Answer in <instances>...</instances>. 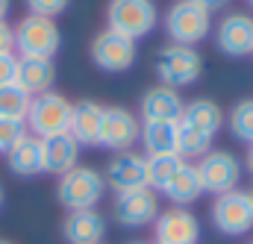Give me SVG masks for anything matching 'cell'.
<instances>
[{
    "mask_svg": "<svg viewBox=\"0 0 253 244\" xmlns=\"http://www.w3.org/2000/svg\"><path fill=\"white\" fill-rule=\"evenodd\" d=\"M71 112H74V103L59 94V91H44V94H36L30 100V109H27V132L36 135V138H50V135H59L68 132L71 126Z\"/></svg>",
    "mask_w": 253,
    "mask_h": 244,
    "instance_id": "cell-1",
    "label": "cell"
},
{
    "mask_svg": "<svg viewBox=\"0 0 253 244\" xmlns=\"http://www.w3.org/2000/svg\"><path fill=\"white\" fill-rule=\"evenodd\" d=\"M106 194V180L100 171L88 168V165H77L68 174L59 177L56 183V197L68 212H80V209H94Z\"/></svg>",
    "mask_w": 253,
    "mask_h": 244,
    "instance_id": "cell-2",
    "label": "cell"
},
{
    "mask_svg": "<svg viewBox=\"0 0 253 244\" xmlns=\"http://www.w3.org/2000/svg\"><path fill=\"white\" fill-rule=\"evenodd\" d=\"M159 24V9L153 0H109L106 6V27L138 41L150 36Z\"/></svg>",
    "mask_w": 253,
    "mask_h": 244,
    "instance_id": "cell-3",
    "label": "cell"
},
{
    "mask_svg": "<svg viewBox=\"0 0 253 244\" xmlns=\"http://www.w3.org/2000/svg\"><path fill=\"white\" fill-rule=\"evenodd\" d=\"M162 24H165V33H168L171 44L194 47L197 41H203L209 36V30H212V12H206L194 0H177L165 12Z\"/></svg>",
    "mask_w": 253,
    "mask_h": 244,
    "instance_id": "cell-4",
    "label": "cell"
},
{
    "mask_svg": "<svg viewBox=\"0 0 253 244\" xmlns=\"http://www.w3.org/2000/svg\"><path fill=\"white\" fill-rule=\"evenodd\" d=\"M59 44H62V33H59V27H56L53 18L27 15L15 27V50H18V56L53 59L56 50H59Z\"/></svg>",
    "mask_w": 253,
    "mask_h": 244,
    "instance_id": "cell-5",
    "label": "cell"
},
{
    "mask_svg": "<svg viewBox=\"0 0 253 244\" xmlns=\"http://www.w3.org/2000/svg\"><path fill=\"white\" fill-rule=\"evenodd\" d=\"M209 215H212V227H215L221 236H230V239L248 236V233L253 230L251 191L233 188V191H227V194H218Z\"/></svg>",
    "mask_w": 253,
    "mask_h": 244,
    "instance_id": "cell-6",
    "label": "cell"
},
{
    "mask_svg": "<svg viewBox=\"0 0 253 244\" xmlns=\"http://www.w3.org/2000/svg\"><path fill=\"white\" fill-rule=\"evenodd\" d=\"M200 74H203V59H200V53L194 47L168 44L156 56V77H159V82L174 88V91L197 82Z\"/></svg>",
    "mask_w": 253,
    "mask_h": 244,
    "instance_id": "cell-7",
    "label": "cell"
},
{
    "mask_svg": "<svg viewBox=\"0 0 253 244\" xmlns=\"http://www.w3.org/2000/svg\"><path fill=\"white\" fill-rule=\"evenodd\" d=\"M197 177L203 183V194H227L233 188H239L242 180V165L233 153L227 150H209L203 159H197Z\"/></svg>",
    "mask_w": 253,
    "mask_h": 244,
    "instance_id": "cell-8",
    "label": "cell"
},
{
    "mask_svg": "<svg viewBox=\"0 0 253 244\" xmlns=\"http://www.w3.org/2000/svg\"><path fill=\"white\" fill-rule=\"evenodd\" d=\"M112 215L121 227H150L159 218V194L153 188H132V191H121L112 200Z\"/></svg>",
    "mask_w": 253,
    "mask_h": 244,
    "instance_id": "cell-9",
    "label": "cell"
},
{
    "mask_svg": "<svg viewBox=\"0 0 253 244\" xmlns=\"http://www.w3.org/2000/svg\"><path fill=\"white\" fill-rule=\"evenodd\" d=\"M91 62L106 74H124L135 62V41L106 27L91 39Z\"/></svg>",
    "mask_w": 253,
    "mask_h": 244,
    "instance_id": "cell-10",
    "label": "cell"
},
{
    "mask_svg": "<svg viewBox=\"0 0 253 244\" xmlns=\"http://www.w3.org/2000/svg\"><path fill=\"white\" fill-rule=\"evenodd\" d=\"M141 123L124 106H103V123H100V147L112 153H124L138 141Z\"/></svg>",
    "mask_w": 253,
    "mask_h": 244,
    "instance_id": "cell-11",
    "label": "cell"
},
{
    "mask_svg": "<svg viewBox=\"0 0 253 244\" xmlns=\"http://www.w3.org/2000/svg\"><path fill=\"white\" fill-rule=\"evenodd\" d=\"M215 44L224 56L242 59L253 53V18L245 12H230L215 27Z\"/></svg>",
    "mask_w": 253,
    "mask_h": 244,
    "instance_id": "cell-12",
    "label": "cell"
},
{
    "mask_svg": "<svg viewBox=\"0 0 253 244\" xmlns=\"http://www.w3.org/2000/svg\"><path fill=\"white\" fill-rule=\"evenodd\" d=\"M153 236H156V244H197L200 242V221L189 209L171 206V209L159 212V218L153 221Z\"/></svg>",
    "mask_w": 253,
    "mask_h": 244,
    "instance_id": "cell-13",
    "label": "cell"
},
{
    "mask_svg": "<svg viewBox=\"0 0 253 244\" xmlns=\"http://www.w3.org/2000/svg\"><path fill=\"white\" fill-rule=\"evenodd\" d=\"M106 185L121 194V191H132V188H144L147 185V156L144 153H135V150H124V153H115L106 165V174H103Z\"/></svg>",
    "mask_w": 253,
    "mask_h": 244,
    "instance_id": "cell-14",
    "label": "cell"
},
{
    "mask_svg": "<svg viewBox=\"0 0 253 244\" xmlns=\"http://www.w3.org/2000/svg\"><path fill=\"white\" fill-rule=\"evenodd\" d=\"M103 236H106V218L97 209H80L65 215L62 239L68 244H103Z\"/></svg>",
    "mask_w": 253,
    "mask_h": 244,
    "instance_id": "cell-15",
    "label": "cell"
},
{
    "mask_svg": "<svg viewBox=\"0 0 253 244\" xmlns=\"http://www.w3.org/2000/svg\"><path fill=\"white\" fill-rule=\"evenodd\" d=\"M42 162H44V174L62 177L71 168L80 165V144L74 141L71 132H59V135L42 138Z\"/></svg>",
    "mask_w": 253,
    "mask_h": 244,
    "instance_id": "cell-16",
    "label": "cell"
},
{
    "mask_svg": "<svg viewBox=\"0 0 253 244\" xmlns=\"http://www.w3.org/2000/svg\"><path fill=\"white\" fill-rule=\"evenodd\" d=\"M183 97L180 91L168 88V85H156V88H147L141 103H138V115L141 121H180L183 115Z\"/></svg>",
    "mask_w": 253,
    "mask_h": 244,
    "instance_id": "cell-17",
    "label": "cell"
},
{
    "mask_svg": "<svg viewBox=\"0 0 253 244\" xmlns=\"http://www.w3.org/2000/svg\"><path fill=\"white\" fill-rule=\"evenodd\" d=\"M100 123H103V106L94 100H80V103H74L68 132L74 135V141L80 147H97L100 144Z\"/></svg>",
    "mask_w": 253,
    "mask_h": 244,
    "instance_id": "cell-18",
    "label": "cell"
},
{
    "mask_svg": "<svg viewBox=\"0 0 253 244\" xmlns=\"http://www.w3.org/2000/svg\"><path fill=\"white\" fill-rule=\"evenodd\" d=\"M224 121H227V118H224V109H221L215 100H209V97L189 100V103L183 106V115H180V123H183V126L197 129L200 135H209V138H215V135L221 132Z\"/></svg>",
    "mask_w": 253,
    "mask_h": 244,
    "instance_id": "cell-19",
    "label": "cell"
},
{
    "mask_svg": "<svg viewBox=\"0 0 253 244\" xmlns=\"http://www.w3.org/2000/svg\"><path fill=\"white\" fill-rule=\"evenodd\" d=\"M15 82L30 94H44L53 88L56 82V65L53 59H30V56H18V74H15Z\"/></svg>",
    "mask_w": 253,
    "mask_h": 244,
    "instance_id": "cell-20",
    "label": "cell"
},
{
    "mask_svg": "<svg viewBox=\"0 0 253 244\" xmlns=\"http://www.w3.org/2000/svg\"><path fill=\"white\" fill-rule=\"evenodd\" d=\"M6 165L15 177H36L44 174V162H42V138L36 135H24L9 153H6Z\"/></svg>",
    "mask_w": 253,
    "mask_h": 244,
    "instance_id": "cell-21",
    "label": "cell"
},
{
    "mask_svg": "<svg viewBox=\"0 0 253 244\" xmlns=\"http://www.w3.org/2000/svg\"><path fill=\"white\" fill-rule=\"evenodd\" d=\"M177 121H141V144H144V156H171L177 153Z\"/></svg>",
    "mask_w": 253,
    "mask_h": 244,
    "instance_id": "cell-22",
    "label": "cell"
},
{
    "mask_svg": "<svg viewBox=\"0 0 253 244\" xmlns=\"http://www.w3.org/2000/svg\"><path fill=\"white\" fill-rule=\"evenodd\" d=\"M162 194H165L174 206H180V209L197 203V200L203 197V183H200V177H197V168H194L191 162H183V165L177 168V174L171 177V183L165 185Z\"/></svg>",
    "mask_w": 253,
    "mask_h": 244,
    "instance_id": "cell-23",
    "label": "cell"
},
{
    "mask_svg": "<svg viewBox=\"0 0 253 244\" xmlns=\"http://www.w3.org/2000/svg\"><path fill=\"white\" fill-rule=\"evenodd\" d=\"M30 100L33 97L18 82L0 85V118L3 121H24L27 118V109H30Z\"/></svg>",
    "mask_w": 253,
    "mask_h": 244,
    "instance_id": "cell-24",
    "label": "cell"
},
{
    "mask_svg": "<svg viewBox=\"0 0 253 244\" xmlns=\"http://www.w3.org/2000/svg\"><path fill=\"white\" fill-rule=\"evenodd\" d=\"M180 165H183V159L177 153H171V156H147V188L162 194Z\"/></svg>",
    "mask_w": 253,
    "mask_h": 244,
    "instance_id": "cell-25",
    "label": "cell"
},
{
    "mask_svg": "<svg viewBox=\"0 0 253 244\" xmlns=\"http://www.w3.org/2000/svg\"><path fill=\"white\" fill-rule=\"evenodd\" d=\"M209 150H212V138H209V135H200L197 129H189V126L180 123V132H177V156H180L183 162H189V159H203Z\"/></svg>",
    "mask_w": 253,
    "mask_h": 244,
    "instance_id": "cell-26",
    "label": "cell"
},
{
    "mask_svg": "<svg viewBox=\"0 0 253 244\" xmlns=\"http://www.w3.org/2000/svg\"><path fill=\"white\" fill-rule=\"evenodd\" d=\"M224 123L230 126V132H233L239 141L253 144V97L239 100V103L230 109V115H227V121Z\"/></svg>",
    "mask_w": 253,
    "mask_h": 244,
    "instance_id": "cell-27",
    "label": "cell"
},
{
    "mask_svg": "<svg viewBox=\"0 0 253 244\" xmlns=\"http://www.w3.org/2000/svg\"><path fill=\"white\" fill-rule=\"evenodd\" d=\"M30 15H39V18H56L68 9L71 0H24Z\"/></svg>",
    "mask_w": 253,
    "mask_h": 244,
    "instance_id": "cell-28",
    "label": "cell"
},
{
    "mask_svg": "<svg viewBox=\"0 0 253 244\" xmlns=\"http://www.w3.org/2000/svg\"><path fill=\"white\" fill-rule=\"evenodd\" d=\"M18 74V53H0V85L15 82Z\"/></svg>",
    "mask_w": 253,
    "mask_h": 244,
    "instance_id": "cell-29",
    "label": "cell"
},
{
    "mask_svg": "<svg viewBox=\"0 0 253 244\" xmlns=\"http://www.w3.org/2000/svg\"><path fill=\"white\" fill-rule=\"evenodd\" d=\"M0 53H15V27L0 21Z\"/></svg>",
    "mask_w": 253,
    "mask_h": 244,
    "instance_id": "cell-30",
    "label": "cell"
},
{
    "mask_svg": "<svg viewBox=\"0 0 253 244\" xmlns=\"http://www.w3.org/2000/svg\"><path fill=\"white\" fill-rule=\"evenodd\" d=\"M197 6H203L206 12H218V9H227V3L230 0H194Z\"/></svg>",
    "mask_w": 253,
    "mask_h": 244,
    "instance_id": "cell-31",
    "label": "cell"
},
{
    "mask_svg": "<svg viewBox=\"0 0 253 244\" xmlns=\"http://www.w3.org/2000/svg\"><path fill=\"white\" fill-rule=\"evenodd\" d=\"M9 9H12V0H0V21H6Z\"/></svg>",
    "mask_w": 253,
    "mask_h": 244,
    "instance_id": "cell-32",
    "label": "cell"
},
{
    "mask_svg": "<svg viewBox=\"0 0 253 244\" xmlns=\"http://www.w3.org/2000/svg\"><path fill=\"white\" fill-rule=\"evenodd\" d=\"M248 168H251V174H253V144H251V153H248Z\"/></svg>",
    "mask_w": 253,
    "mask_h": 244,
    "instance_id": "cell-33",
    "label": "cell"
},
{
    "mask_svg": "<svg viewBox=\"0 0 253 244\" xmlns=\"http://www.w3.org/2000/svg\"><path fill=\"white\" fill-rule=\"evenodd\" d=\"M0 206H3V185H0Z\"/></svg>",
    "mask_w": 253,
    "mask_h": 244,
    "instance_id": "cell-34",
    "label": "cell"
},
{
    "mask_svg": "<svg viewBox=\"0 0 253 244\" xmlns=\"http://www.w3.org/2000/svg\"><path fill=\"white\" fill-rule=\"evenodd\" d=\"M248 3H251V9H253V0H248Z\"/></svg>",
    "mask_w": 253,
    "mask_h": 244,
    "instance_id": "cell-35",
    "label": "cell"
},
{
    "mask_svg": "<svg viewBox=\"0 0 253 244\" xmlns=\"http://www.w3.org/2000/svg\"><path fill=\"white\" fill-rule=\"evenodd\" d=\"M251 200H253V188H251Z\"/></svg>",
    "mask_w": 253,
    "mask_h": 244,
    "instance_id": "cell-36",
    "label": "cell"
},
{
    "mask_svg": "<svg viewBox=\"0 0 253 244\" xmlns=\"http://www.w3.org/2000/svg\"><path fill=\"white\" fill-rule=\"evenodd\" d=\"M0 244H9V242H0Z\"/></svg>",
    "mask_w": 253,
    "mask_h": 244,
    "instance_id": "cell-37",
    "label": "cell"
},
{
    "mask_svg": "<svg viewBox=\"0 0 253 244\" xmlns=\"http://www.w3.org/2000/svg\"><path fill=\"white\" fill-rule=\"evenodd\" d=\"M138 244H141V242H138Z\"/></svg>",
    "mask_w": 253,
    "mask_h": 244,
    "instance_id": "cell-38",
    "label": "cell"
},
{
    "mask_svg": "<svg viewBox=\"0 0 253 244\" xmlns=\"http://www.w3.org/2000/svg\"><path fill=\"white\" fill-rule=\"evenodd\" d=\"M251 244H253V242H251Z\"/></svg>",
    "mask_w": 253,
    "mask_h": 244,
    "instance_id": "cell-39",
    "label": "cell"
}]
</instances>
